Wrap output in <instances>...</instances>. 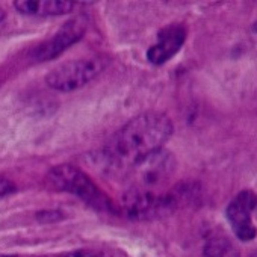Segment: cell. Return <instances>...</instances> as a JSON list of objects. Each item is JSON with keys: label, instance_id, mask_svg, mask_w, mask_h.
Wrapping results in <instances>:
<instances>
[{"label": "cell", "instance_id": "cell-8", "mask_svg": "<svg viewBox=\"0 0 257 257\" xmlns=\"http://www.w3.org/2000/svg\"><path fill=\"white\" fill-rule=\"evenodd\" d=\"M76 4L71 0H16L14 8L25 14L34 17H53L65 16L74 10Z\"/></svg>", "mask_w": 257, "mask_h": 257}, {"label": "cell", "instance_id": "cell-10", "mask_svg": "<svg viewBox=\"0 0 257 257\" xmlns=\"http://www.w3.org/2000/svg\"><path fill=\"white\" fill-rule=\"evenodd\" d=\"M62 218H64V215L59 210H41V212L37 213V219L40 222H44V224H47V222H56V221H59Z\"/></svg>", "mask_w": 257, "mask_h": 257}, {"label": "cell", "instance_id": "cell-15", "mask_svg": "<svg viewBox=\"0 0 257 257\" xmlns=\"http://www.w3.org/2000/svg\"><path fill=\"white\" fill-rule=\"evenodd\" d=\"M252 29H254V32H257V23H255V25L252 26Z\"/></svg>", "mask_w": 257, "mask_h": 257}, {"label": "cell", "instance_id": "cell-7", "mask_svg": "<svg viewBox=\"0 0 257 257\" xmlns=\"http://www.w3.org/2000/svg\"><path fill=\"white\" fill-rule=\"evenodd\" d=\"M188 37V29L182 23L170 25L159 31L158 41L147 50V59L153 65H164L180 52Z\"/></svg>", "mask_w": 257, "mask_h": 257}, {"label": "cell", "instance_id": "cell-4", "mask_svg": "<svg viewBox=\"0 0 257 257\" xmlns=\"http://www.w3.org/2000/svg\"><path fill=\"white\" fill-rule=\"evenodd\" d=\"M103 68L104 61L100 56L68 61L47 73L46 83L55 91L73 92L95 79L103 71Z\"/></svg>", "mask_w": 257, "mask_h": 257}, {"label": "cell", "instance_id": "cell-13", "mask_svg": "<svg viewBox=\"0 0 257 257\" xmlns=\"http://www.w3.org/2000/svg\"><path fill=\"white\" fill-rule=\"evenodd\" d=\"M4 19H5V11H2V10H0V23L4 22Z\"/></svg>", "mask_w": 257, "mask_h": 257}, {"label": "cell", "instance_id": "cell-5", "mask_svg": "<svg viewBox=\"0 0 257 257\" xmlns=\"http://www.w3.org/2000/svg\"><path fill=\"white\" fill-rule=\"evenodd\" d=\"M86 28H88L86 16H77L68 20L59 28V31L52 38L40 44L32 52V59L35 62H46L58 58L61 53H64L67 49H70L73 44H76L83 38Z\"/></svg>", "mask_w": 257, "mask_h": 257}, {"label": "cell", "instance_id": "cell-14", "mask_svg": "<svg viewBox=\"0 0 257 257\" xmlns=\"http://www.w3.org/2000/svg\"><path fill=\"white\" fill-rule=\"evenodd\" d=\"M0 257H16V255H11V254H0Z\"/></svg>", "mask_w": 257, "mask_h": 257}, {"label": "cell", "instance_id": "cell-2", "mask_svg": "<svg viewBox=\"0 0 257 257\" xmlns=\"http://www.w3.org/2000/svg\"><path fill=\"white\" fill-rule=\"evenodd\" d=\"M49 183L62 192L80 198L85 204L100 212H115L112 200L92 182V179L74 165L62 164L47 173Z\"/></svg>", "mask_w": 257, "mask_h": 257}, {"label": "cell", "instance_id": "cell-12", "mask_svg": "<svg viewBox=\"0 0 257 257\" xmlns=\"http://www.w3.org/2000/svg\"><path fill=\"white\" fill-rule=\"evenodd\" d=\"M16 189H17V186L13 180L0 176V198H5V197L14 194Z\"/></svg>", "mask_w": 257, "mask_h": 257}, {"label": "cell", "instance_id": "cell-6", "mask_svg": "<svg viewBox=\"0 0 257 257\" xmlns=\"http://www.w3.org/2000/svg\"><path fill=\"white\" fill-rule=\"evenodd\" d=\"M257 210V195L251 189L240 191L227 206L225 216L231 230L240 240H252L257 236L254 213Z\"/></svg>", "mask_w": 257, "mask_h": 257}, {"label": "cell", "instance_id": "cell-3", "mask_svg": "<svg viewBox=\"0 0 257 257\" xmlns=\"http://www.w3.org/2000/svg\"><path fill=\"white\" fill-rule=\"evenodd\" d=\"M132 170V189H140L146 192H156L162 194L165 191V185L171 179L176 170L174 156L161 149L140 162H137Z\"/></svg>", "mask_w": 257, "mask_h": 257}, {"label": "cell", "instance_id": "cell-1", "mask_svg": "<svg viewBox=\"0 0 257 257\" xmlns=\"http://www.w3.org/2000/svg\"><path fill=\"white\" fill-rule=\"evenodd\" d=\"M173 134L171 119L158 112H146L110 137L104 147V158L110 167L131 168L146 156L161 150Z\"/></svg>", "mask_w": 257, "mask_h": 257}, {"label": "cell", "instance_id": "cell-16", "mask_svg": "<svg viewBox=\"0 0 257 257\" xmlns=\"http://www.w3.org/2000/svg\"><path fill=\"white\" fill-rule=\"evenodd\" d=\"M255 257H257V255H255Z\"/></svg>", "mask_w": 257, "mask_h": 257}, {"label": "cell", "instance_id": "cell-9", "mask_svg": "<svg viewBox=\"0 0 257 257\" xmlns=\"http://www.w3.org/2000/svg\"><path fill=\"white\" fill-rule=\"evenodd\" d=\"M203 257H240V255L237 248L228 237L222 234H216L206 240Z\"/></svg>", "mask_w": 257, "mask_h": 257}, {"label": "cell", "instance_id": "cell-11", "mask_svg": "<svg viewBox=\"0 0 257 257\" xmlns=\"http://www.w3.org/2000/svg\"><path fill=\"white\" fill-rule=\"evenodd\" d=\"M65 257H112L110 254L104 252V251H98V249H76L68 252Z\"/></svg>", "mask_w": 257, "mask_h": 257}]
</instances>
